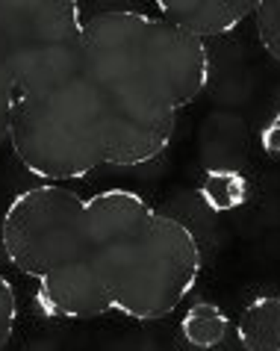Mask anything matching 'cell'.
I'll return each mask as SVG.
<instances>
[{
  "instance_id": "4fadbf2b",
  "label": "cell",
  "mask_w": 280,
  "mask_h": 351,
  "mask_svg": "<svg viewBox=\"0 0 280 351\" xmlns=\"http://www.w3.org/2000/svg\"><path fill=\"white\" fill-rule=\"evenodd\" d=\"M254 21L259 45L275 62H280V0H259V6L254 9Z\"/></svg>"
},
{
  "instance_id": "3957f363",
  "label": "cell",
  "mask_w": 280,
  "mask_h": 351,
  "mask_svg": "<svg viewBox=\"0 0 280 351\" xmlns=\"http://www.w3.org/2000/svg\"><path fill=\"white\" fill-rule=\"evenodd\" d=\"M201 260L195 230L168 213H153L112 289V310L136 322L171 316L195 289Z\"/></svg>"
},
{
  "instance_id": "6da1fadb",
  "label": "cell",
  "mask_w": 280,
  "mask_h": 351,
  "mask_svg": "<svg viewBox=\"0 0 280 351\" xmlns=\"http://www.w3.org/2000/svg\"><path fill=\"white\" fill-rule=\"evenodd\" d=\"M80 71L139 86L183 110L204 95L212 60L204 38L166 18L110 9L86 18Z\"/></svg>"
},
{
  "instance_id": "9c48e42d",
  "label": "cell",
  "mask_w": 280,
  "mask_h": 351,
  "mask_svg": "<svg viewBox=\"0 0 280 351\" xmlns=\"http://www.w3.org/2000/svg\"><path fill=\"white\" fill-rule=\"evenodd\" d=\"M166 21L177 24L198 38H212L233 33L248 21L259 0H153Z\"/></svg>"
},
{
  "instance_id": "8992f818",
  "label": "cell",
  "mask_w": 280,
  "mask_h": 351,
  "mask_svg": "<svg viewBox=\"0 0 280 351\" xmlns=\"http://www.w3.org/2000/svg\"><path fill=\"white\" fill-rule=\"evenodd\" d=\"M83 77L92 86L103 121L106 165H144L171 145L180 112L171 101L112 77Z\"/></svg>"
},
{
  "instance_id": "30bf717a",
  "label": "cell",
  "mask_w": 280,
  "mask_h": 351,
  "mask_svg": "<svg viewBox=\"0 0 280 351\" xmlns=\"http://www.w3.org/2000/svg\"><path fill=\"white\" fill-rule=\"evenodd\" d=\"M236 339L245 351H280V295L251 298L236 322Z\"/></svg>"
},
{
  "instance_id": "ba28073f",
  "label": "cell",
  "mask_w": 280,
  "mask_h": 351,
  "mask_svg": "<svg viewBox=\"0 0 280 351\" xmlns=\"http://www.w3.org/2000/svg\"><path fill=\"white\" fill-rule=\"evenodd\" d=\"M36 307L51 319H98L112 313V298L83 257L36 280Z\"/></svg>"
},
{
  "instance_id": "e0dca14e",
  "label": "cell",
  "mask_w": 280,
  "mask_h": 351,
  "mask_svg": "<svg viewBox=\"0 0 280 351\" xmlns=\"http://www.w3.org/2000/svg\"><path fill=\"white\" fill-rule=\"evenodd\" d=\"M3 89H15V83H12V77H9L6 65L0 62V92H3Z\"/></svg>"
},
{
  "instance_id": "2e32d148",
  "label": "cell",
  "mask_w": 280,
  "mask_h": 351,
  "mask_svg": "<svg viewBox=\"0 0 280 351\" xmlns=\"http://www.w3.org/2000/svg\"><path fill=\"white\" fill-rule=\"evenodd\" d=\"M12 104H15V89L0 92V145L9 142V121H12Z\"/></svg>"
},
{
  "instance_id": "9a60e30c",
  "label": "cell",
  "mask_w": 280,
  "mask_h": 351,
  "mask_svg": "<svg viewBox=\"0 0 280 351\" xmlns=\"http://www.w3.org/2000/svg\"><path fill=\"white\" fill-rule=\"evenodd\" d=\"M259 145L272 160H280V115H275L272 121L259 130Z\"/></svg>"
},
{
  "instance_id": "7c38bea8",
  "label": "cell",
  "mask_w": 280,
  "mask_h": 351,
  "mask_svg": "<svg viewBox=\"0 0 280 351\" xmlns=\"http://www.w3.org/2000/svg\"><path fill=\"white\" fill-rule=\"evenodd\" d=\"M201 198L212 213H233L248 201V178L239 169H209L201 180Z\"/></svg>"
},
{
  "instance_id": "5bb4252c",
  "label": "cell",
  "mask_w": 280,
  "mask_h": 351,
  "mask_svg": "<svg viewBox=\"0 0 280 351\" xmlns=\"http://www.w3.org/2000/svg\"><path fill=\"white\" fill-rule=\"evenodd\" d=\"M15 316H18V298L15 287L9 284L6 275H0V348L9 346L15 330Z\"/></svg>"
},
{
  "instance_id": "277c9868",
  "label": "cell",
  "mask_w": 280,
  "mask_h": 351,
  "mask_svg": "<svg viewBox=\"0 0 280 351\" xmlns=\"http://www.w3.org/2000/svg\"><path fill=\"white\" fill-rule=\"evenodd\" d=\"M83 24L80 0H0V62L15 92L80 71Z\"/></svg>"
},
{
  "instance_id": "52a82bcc",
  "label": "cell",
  "mask_w": 280,
  "mask_h": 351,
  "mask_svg": "<svg viewBox=\"0 0 280 351\" xmlns=\"http://www.w3.org/2000/svg\"><path fill=\"white\" fill-rule=\"evenodd\" d=\"M153 213L157 210L133 189H103L86 198V260L110 298Z\"/></svg>"
},
{
  "instance_id": "7a4b0ae2",
  "label": "cell",
  "mask_w": 280,
  "mask_h": 351,
  "mask_svg": "<svg viewBox=\"0 0 280 351\" xmlns=\"http://www.w3.org/2000/svg\"><path fill=\"white\" fill-rule=\"evenodd\" d=\"M9 145L24 169L47 183L80 180L106 165L103 121L83 71L18 89Z\"/></svg>"
},
{
  "instance_id": "5b68a950",
  "label": "cell",
  "mask_w": 280,
  "mask_h": 351,
  "mask_svg": "<svg viewBox=\"0 0 280 351\" xmlns=\"http://www.w3.org/2000/svg\"><path fill=\"white\" fill-rule=\"evenodd\" d=\"M0 245L24 278L42 280L86 257V198L62 183L15 195L3 213Z\"/></svg>"
},
{
  "instance_id": "8fae6325",
  "label": "cell",
  "mask_w": 280,
  "mask_h": 351,
  "mask_svg": "<svg viewBox=\"0 0 280 351\" xmlns=\"http://www.w3.org/2000/svg\"><path fill=\"white\" fill-rule=\"evenodd\" d=\"M230 322L225 310L212 301H198L180 319V334L192 348H216L225 343Z\"/></svg>"
}]
</instances>
